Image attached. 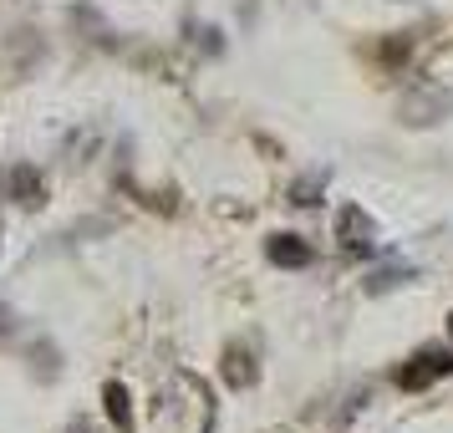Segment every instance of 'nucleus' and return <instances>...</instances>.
<instances>
[{
    "label": "nucleus",
    "mask_w": 453,
    "mask_h": 433,
    "mask_svg": "<svg viewBox=\"0 0 453 433\" xmlns=\"http://www.w3.org/2000/svg\"><path fill=\"white\" fill-rule=\"evenodd\" d=\"M103 403H107V418H112L123 433H133V408H127V388H123V383H107Z\"/></svg>",
    "instance_id": "6"
},
{
    "label": "nucleus",
    "mask_w": 453,
    "mask_h": 433,
    "mask_svg": "<svg viewBox=\"0 0 453 433\" xmlns=\"http://www.w3.org/2000/svg\"><path fill=\"white\" fill-rule=\"evenodd\" d=\"M449 112H453V92H443V87H428V92L403 97V118H408L412 128H428V123H438V118H449Z\"/></svg>",
    "instance_id": "2"
},
{
    "label": "nucleus",
    "mask_w": 453,
    "mask_h": 433,
    "mask_svg": "<svg viewBox=\"0 0 453 433\" xmlns=\"http://www.w3.org/2000/svg\"><path fill=\"white\" fill-rule=\"evenodd\" d=\"M449 331H453V316H449Z\"/></svg>",
    "instance_id": "10"
},
{
    "label": "nucleus",
    "mask_w": 453,
    "mask_h": 433,
    "mask_svg": "<svg viewBox=\"0 0 453 433\" xmlns=\"http://www.w3.org/2000/svg\"><path fill=\"white\" fill-rule=\"evenodd\" d=\"M265 255L275 260V266H286V270H301V266H311V245L301 240V235H275L265 245Z\"/></svg>",
    "instance_id": "3"
},
{
    "label": "nucleus",
    "mask_w": 453,
    "mask_h": 433,
    "mask_svg": "<svg viewBox=\"0 0 453 433\" xmlns=\"http://www.w3.org/2000/svg\"><path fill=\"white\" fill-rule=\"evenodd\" d=\"M290 194H296V205H301V209H306V205H316V194H321V179L311 174V179H301V184L290 189Z\"/></svg>",
    "instance_id": "8"
},
{
    "label": "nucleus",
    "mask_w": 453,
    "mask_h": 433,
    "mask_svg": "<svg viewBox=\"0 0 453 433\" xmlns=\"http://www.w3.org/2000/svg\"><path fill=\"white\" fill-rule=\"evenodd\" d=\"M362 235H372V220L357 205H347L342 214H336V240H342L347 250H367V240H362Z\"/></svg>",
    "instance_id": "4"
},
{
    "label": "nucleus",
    "mask_w": 453,
    "mask_h": 433,
    "mask_svg": "<svg viewBox=\"0 0 453 433\" xmlns=\"http://www.w3.org/2000/svg\"><path fill=\"white\" fill-rule=\"evenodd\" d=\"M225 383H229V388H250V383H255L250 352H229V357H225Z\"/></svg>",
    "instance_id": "7"
},
{
    "label": "nucleus",
    "mask_w": 453,
    "mask_h": 433,
    "mask_svg": "<svg viewBox=\"0 0 453 433\" xmlns=\"http://www.w3.org/2000/svg\"><path fill=\"white\" fill-rule=\"evenodd\" d=\"M5 184H11V199H16V205H42V174L31 164H16Z\"/></svg>",
    "instance_id": "5"
},
{
    "label": "nucleus",
    "mask_w": 453,
    "mask_h": 433,
    "mask_svg": "<svg viewBox=\"0 0 453 433\" xmlns=\"http://www.w3.org/2000/svg\"><path fill=\"white\" fill-rule=\"evenodd\" d=\"M449 372H453V352L428 347V352H418L412 362H403V367H397V388L418 392V388H428L433 377H449Z\"/></svg>",
    "instance_id": "1"
},
{
    "label": "nucleus",
    "mask_w": 453,
    "mask_h": 433,
    "mask_svg": "<svg viewBox=\"0 0 453 433\" xmlns=\"http://www.w3.org/2000/svg\"><path fill=\"white\" fill-rule=\"evenodd\" d=\"M0 331H11V316H5V306H0Z\"/></svg>",
    "instance_id": "9"
}]
</instances>
